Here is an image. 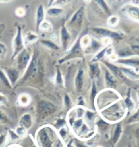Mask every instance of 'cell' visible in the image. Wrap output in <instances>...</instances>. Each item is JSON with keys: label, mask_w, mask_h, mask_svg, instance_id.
I'll list each match as a JSON object with an SVG mask.
<instances>
[{"label": "cell", "mask_w": 139, "mask_h": 147, "mask_svg": "<svg viewBox=\"0 0 139 147\" xmlns=\"http://www.w3.org/2000/svg\"><path fill=\"white\" fill-rule=\"evenodd\" d=\"M50 129L49 127H43L37 132V140L39 147H52V136H50Z\"/></svg>", "instance_id": "1"}, {"label": "cell", "mask_w": 139, "mask_h": 147, "mask_svg": "<svg viewBox=\"0 0 139 147\" xmlns=\"http://www.w3.org/2000/svg\"><path fill=\"white\" fill-rule=\"evenodd\" d=\"M56 110V107L53 104L47 101H41L37 105V113L41 117H46L54 113Z\"/></svg>", "instance_id": "2"}, {"label": "cell", "mask_w": 139, "mask_h": 147, "mask_svg": "<svg viewBox=\"0 0 139 147\" xmlns=\"http://www.w3.org/2000/svg\"><path fill=\"white\" fill-rule=\"evenodd\" d=\"M30 58H31V51L29 49H23L18 54L17 66L18 71H22L27 68L29 65Z\"/></svg>", "instance_id": "3"}, {"label": "cell", "mask_w": 139, "mask_h": 147, "mask_svg": "<svg viewBox=\"0 0 139 147\" xmlns=\"http://www.w3.org/2000/svg\"><path fill=\"white\" fill-rule=\"evenodd\" d=\"M24 49L23 41L22 37V30L20 27H17V33L13 42V54L12 59L18 56L21 51Z\"/></svg>", "instance_id": "4"}, {"label": "cell", "mask_w": 139, "mask_h": 147, "mask_svg": "<svg viewBox=\"0 0 139 147\" xmlns=\"http://www.w3.org/2000/svg\"><path fill=\"white\" fill-rule=\"evenodd\" d=\"M82 50V46H81V37H79V39L76 41V44L73 45V46L71 48L70 51L69 52V53L67 55L65 56V58L60 60V63H62L63 62L66 61L68 59L72 58L76 56L77 54H78Z\"/></svg>", "instance_id": "5"}, {"label": "cell", "mask_w": 139, "mask_h": 147, "mask_svg": "<svg viewBox=\"0 0 139 147\" xmlns=\"http://www.w3.org/2000/svg\"><path fill=\"white\" fill-rule=\"evenodd\" d=\"M93 30L96 33L102 37H111V38L114 39H120L121 38V35L119 33L111 31L109 29H101V28H94V29H93Z\"/></svg>", "instance_id": "6"}, {"label": "cell", "mask_w": 139, "mask_h": 147, "mask_svg": "<svg viewBox=\"0 0 139 147\" xmlns=\"http://www.w3.org/2000/svg\"><path fill=\"white\" fill-rule=\"evenodd\" d=\"M5 71L7 76V79L10 81L11 85L14 86L19 77L20 71L14 68H5Z\"/></svg>", "instance_id": "7"}, {"label": "cell", "mask_w": 139, "mask_h": 147, "mask_svg": "<svg viewBox=\"0 0 139 147\" xmlns=\"http://www.w3.org/2000/svg\"><path fill=\"white\" fill-rule=\"evenodd\" d=\"M83 14L84 7H82L77 11L76 14L73 15L72 18L71 19L70 22H69V24H70V25L81 26L82 22V19H83Z\"/></svg>", "instance_id": "8"}, {"label": "cell", "mask_w": 139, "mask_h": 147, "mask_svg": "<svg viewBox=\"0 0 139 147\" xmlns=\"http://www.w3.org/2000/svg\"><path fill=\"white\" fill-rule=\"evenodd\" d=\"M70 34L69 33V32L67 30L66 28L65 27H63L61 29V42L64 50H67L69 42H70Z\"/></svg>", "instance_id": "9"}, {"label": "cell", "mask_w": 139, "mask_h": 147, "mask_svg": "<svg viewBox=\"0 0 139 147\" xmlns=\"http://www.w3.org/2000/svg\"><path fill=\"white\" fill-rule=\"evenodd\" d=\"M37 57L35 56H33V59L31 61V63L28 67L27 73H26V75L24 79L27 78L28 77H31V75H35L37 73Z\"/></svg>", "instance_id": "10"}, {"label": "cell", "mask_w": 139, "mask_h": 147, "mask_svg": "<svg viewBox=\"0 0 139 147\" xmlns=\"http://www.w3.org/2000/svg\"><path fill=\"white\" fill-rule=\"evenodd\" d=\"M32 117L30 114L26 113L22 115L20 120V125L21 127H23L26 129H29L32 126Z\"/></svg>", "instance_id": "11"}, {"label": "cell", "mask_w": 139, "mask_h": 147, "mask_svg": "<svg viewBox=\"0 0 139 147\" xmlns=\"http://www.w3.org/2000/svg\"><path fill=\"white\" fill-rule=\"evenodd\" d=\"M75 85H76V90L78 92H80L83 88L84 85V71L83 69H80L78 71L77 76L75 80Z\"/></svg>", "instance_id": "12"}, {"label": "cell", "mask_w": 139, "mask_h": 147, "mask_svg": "<svg viewBox=\"0 0 139 147\" xmlns=\"http://www.w3.org/2000/svg\"><path fill=\"white\" fill-rule=\"evenodd\" d=\"M105 84H106L107 87L115 88L116 87V82L115 79L114 78L113 75H112L109 71H105Z\"/></svg>", "instance_id": "13"}, {"label": "cell", "mask_w": 139, "mask_h": 147, "mask_svg": "<svg viewBox=\"0 0 139 147\" xmlns=\"http://www.w3.org/2000/svg\"><path fill=\"white\" fill-rule=\"evenodd\" d=\"M101 74V70L97 63H94L90 66V75L91 78H99Z\"/></svg>", "instance_id": "14"}, {"label": "cell", "mask_w": 139, "mask_h": 147, "mask_svg": "<svg viewBox=\"0 0 139 147\" xmlns=\"http://www.w3.org/2000/svg\"><path fill=\"white\" fill-rule=\"evenodd\" d=\"M44 19V10L43 5H39L37 12V17H36V24L37 27L39 28L40 24L42 23Z\"/></svg>", "instance_id": "15"}, {"label": "cell", "mask_w": 139, "mask_h": 147, "mask_svg": "<svg viewBox=\"0 0 139 147\" xmlns=\"http://www.w3.org/2000/svg\"><path fill=\"white\" fill-rule=\"evenodd\" d=\"M101 44L100 42H99L98 41H96L94 39H91V42L89 46H88L86 52H90V53H93V52H96L101 48Z\"/></svg>", "instance_id": "16"}, {"label": "cell", "mask_w": 139, "mask_h": 147, "mask_svg": "<svg viewBox=\"0 0 139 147\" xmlns=\"http://www.w3.org/2000/svg\"><path fill=\"white\" fill-rule=\"evenodd\" d=\"M38 39V36L35 34L34 33L32 32H28V33L25 35V44H31L32 43H34L35 41L37 40Z\"/></svg>", "instance_id": "17"}, {"label": "cell", "mask_w": 139, "mask_h": 147, "mask_svg": "<svg viewBox=\"0 0 139 147\" xmlns=\"http://www.w3.org/2000/svg\"><path fill=\"white\" fill-rule=\"evenodd\" d=\"M121 132H122L121 126L120 124H118V125H117V127H116V128H115V131H114L113 136V138H112L113 143L116 144V143L119 141L120 136H121Z\"/></svg>", "instance_id": "18"}, {"label": "cell", "mask_w": 139, "mask_h": 147, "mask_svg": "<svg viewBox=\"0 0 139 147\" xmlns=\"http://www.w3.org/2000/svg\"><path fill=\"white\" fill-rule=\"evenodd\" d=\"M105 65L107 66V67H109V69L111 71V72L113 73L114 75H116V76L119 77H122L121 71L119 69V68L115 67V65H111V64H110L109 63H107V62H105Z\"/></svg>", "instance_id": "19"}, {"label": "cell", "mask_w": 139, "mask_h": 147, "mask_svg": "<svg viewBox=\"0 0 139 147\" xmlns=\"http://www.w3.org/2000/svg\"><path fill=\"white\" fill-rule=\"evenodd\" d=\"M63 12V10L59 7H51L47 11V13L50 16H56L61 15Z\"/></svg>", "instance_id": "20"}, {"label": "cell", "mask_w": 139, "mask_h": 147, "mask_svg": "<svg viewBox=\"0 0 139 147\" xmlns=\"http://www.w3.org/2000/svg\"><path fill=\"white\" fill-rule=\"evenodd\" d=\"M41 43H42L44 46H46V48H48L49 49H51V50H59V47L51 41L42 40L41 41Z\"/></svg>", "instance_id": "21"}, {"label": "cell", "mask_w": 139, "mask_h": 147, "mask_svg": "<svg viewBox=\"0 0 139 147\" xmlns=\"http://www.w3.org/2000/svg\"><path fill=\"white\" fill-rule=\"evenodd\" d=\"M0 81L3 83V85H5V86H7V88H11V84L10 82V81L8 80L7 77L4 72L0 69Z\"/></svg>", "instance_id": "22"}, {"label": "cell", "mask_w": 139, "mask_h": 147, "mask_svg": "<svg viewBox=\"0 0 139 147\" xmlns=\"http://www.w3.org/2000/svg\"><path fill=\"white\" fill-rule=\"evenodd\" d=\"M128 12L132 18H136V19H139V8H138V7H129Z\"/></svg>", "instance_id": "23"}, {"label": "cell", "mask_w": 139, "mask_h": 147, "mask_svg": "<svg viewBox=\"0 0 139 147\" xmlns=\"http://www.w3.org/2000/svg\"><path fill=\"white\" fill-rule=\"evenodd\" d=\"M117 62L119 63L125 64V65H130V66H136V65H139V61H137V60H131V59L119 60Z\"/></svg>", "instance_id": "24"}, {"label": "cell", "mask_w": 139, "mask_h": 147, "mask_svg": "<svg viewBox=\"0 0 139 147\" xmlns=\"http://www.w3.org/2000/svg\"><path fill=\"white\" fill-rule=\"evenodd\" d=\"M122 71L125 73L127 76H128L131 79H136L138 78V75H137L136 73H135L134 71L130 70V69H125V68H122Z\"/></svg>", "instance_id": "25"}, {"label": "cell", "mask_w": 139, "mask_h": 147, "mask_svg": "<svg viewBox=\"0 0 139 147\" xmlns=\"http://www.w3.org/2000/svg\"><path fill=\"white\" fill-rule=\"evenodd\" d=\"M83 124H84L83 119L81 118V119H78V120L75 121L73 122V123L72 124V125H73V129H74V130L78 131V130H80V128L82 127V126Z\"/></svg>", "instance_id": "26"}, {"label": "cell", "mask_w": 139, "mask_h": 147, "mask_svg": "<svg viewBox=\"0 0 139 147\" xmlns=\"http://www.w3.org/2000/svg\"><path fill=\"white\" fill-rule=\"evenodd\" d=\"M6 46L3 43L0 42V59H3L7 54Z\"/></svg>", "instance_id": "27"}, {"label": "cell", "mask_w": 139, "mask_h": 147, "mask_svg": "<svg viewBox=\"0 0 139 147\" xmlns=\"http://www.w3.org/2000/svg\"><path fill=\"white\" fill-rule=\"evenodd\" d=\"M40 29L44 31H50L52 29L51 24L48 22H43L39 26Z\"/></svg>", "instance_id": "28"}, {"label": "cell", "mask_w": 139, "mask_h": 147, "mask_svg": "<svg viewBox=\"0 0 139 147\" xmlns=\"http://www.w3.org/2000/svg\"><path fill=\"white\" fill-rule=\"evenodd\" d=\"M107 48H108V47H106V48L101 50L100 52H99V54H98L94 58L92 61L93 62H97L98 60L102 59V58L104 57L105 54H106V52H107Z\"/></svg>", "instance_id": "29"}, {"label": "cell", "mask_w": 139, "mask_h": 147, "mask_svg": "<svg viewBox=\"0 0 139 147\" xmlns=\"http://www.w3.org/2000/svg\"><path fill=\"white\" fill-rule=\"evenodd\" d=\"M91 39H90L87 36L84 37L83 38H81V46H82V47H84V48H88Z\"/></svg>", "instance_id": "30"}, {"label": "cell", "mask_w": 139, "mask_h": 147, "mask_svg": "<svg viewBox=\"0 0 139 147\" xmlns=\"http://www.w3.org/2000/svg\"><path fill=\"white\" fill-rule=\"evenodd\" d=\"M29 102V98L27 95H21L19 98V103L20 105L25 106Z\"/></svg>", "instance_id": "31"}, {"label": "cell", "mask_w": 139, "mask_h": 147, "mask_svg": "<svg viewBox=\"0 0 139 147\" xmlns=\"http://www.w3.org/2000/svg\"><path fill=\"white\" fill-rule=\"evenodd\" d=\"M97 3H99V5H100L101 8H102L105 12L107 13V14H110V9L109 8L108 5H107V3H105L104 1H97Z\"/></svg>", "instance_id": "32"}, {"label": "cell", "mask_w": 139, "mask_h": 147, "mask_svg": "<svg viewBox=\"0 0 139 147\" xmlns=\"http://www.w3.org/2000/svg\"><path fill=\"white\" fill-rule=\"evenodd\" d=\"M56 82L58 85L62 86L63 84V77H62V75L61 71L59 69L57 70V73H56Z\"/></svg>", "instance_id": "33"}, {"label": "cell", "mask_w": 139, "mask_h": 147, "mask_svg": "<svg viewBox=\"0 0 139 147\" xmlns=\"http://www.w3.org/2000/svg\"><path fill=\"white\" fill-rule=\"evenodd\" d=\"M9 121L8 117L3 111H0V123H7Z\"/></svg>", "instance_id": "34"}, {"label": "cell", "mask_w": 139, "mask_h": 147, "mask_svg": "<svg viewBox=\"0 0 139 147\" xmlns=\"http://www.w3.org/2000/svg\"><path fill=\"white\" fill-rule=\"evenodd\" d=\"M64 103H65V106L66 107L67 109H70L72 105V102H71V98L69 97L68 95H65V99H64Z\"/></svg>", "instance_id": "35"}, {"label": "cell", "mask_w": 139, "mask_h": 147, "mask_svg": "<svg viewBox=\"0 0 139 147\" xmlns=\"http://www.w3.org/2000/svg\"><path fill=\"white\" fill-rule=\"evenodd\" d=\"M16 133L17 134L18 136H23L25 135L26 134V129L25 128H24L23 127L20 126V127H18L16 128Z\"/></svg>", "instance_id": "36"}, {"label": "cell", "mask_w": 139, "mask_h": 147, "mask_svg": "<svg viewBox=\"0 0 139 147\" xmlns=\"http://www.w3.org/2000/svg\"><path fill=\"white\" fill-rule=\"evenodd\" d=\"M118 19L116 16H111V18H109L108 24L110 26H115L117 24Z\"/></svg>", "instance_id": "37"}, {"label": "cell", "mask_w": 139, "mask_h": 147, "mask_svg": "<svg viewBox=\"0 0 139 147\" xmlns=\"http://www.w3.org/2000/svg\"><path fill=\"white\" fill-rule=\"evenodd\" d=\"M125 104L126 106L127 107V108L128 109H132L134 107V103L131 100V99L130 98V97H128L125 100Z\"/></svg>", "instance_id": "38"}, {"label": "cell", "mask_w": 139, "mask_h": 147, "mask_svg": "<svg viewBox=\"0 0 139 147\" xmlns=\"http://www.w3.org/2000/svg\"><path fill=\"white\" fill-rule=\"evenodd\" d=\"M88 132H89V129H88V126L86 124H83L82 127L80 128V134H81L82 135H86L88 134Z\"/></svg>", "instance_id": "39"}, {"label": "cell", "mask_w": 139, "mask_h": 147, "mask_svg": "<svg viewBox=\"0 0 139 147\" xmlns=\"http://www.w3.org/2000/svg\"><path fill=\"white\" fill-rule=\"evenodd\" d=\"M85 115L86 117V118H87V119L92 121L94 119L95 114L94 113L91 112V111H86L85 113Z\"/></svg>", "instance_id": "40"}, {"label": "cell", "mask_w": 139, "mask_h": 147, "mask_svg": "<svg viewBox=\"0 0 139 147\" xmlns=\"http://www.w3.org/2000/svg\"><path fill=\"white\" fill-rule=\"evenodd\" d=\"M59 133H60V135H61V136L63 138V139H65L66 138V137L67 136V134H68V131L67 130L66 128L62 127L61 130L59 131Z\"/></svg>", "instance_id": "41"}, {"label": "cell", "mask_w": 139, "mask_h": 147, "mask_svg": "<svg viewBox=\"0 0 139 147\" xmlns=\"http://www.w3.org/2000/svg\"><path fill=\"white\" fill-rule=\"evenodd\" d=\"M132 54V53H131V52L128 50H121L119 52V55L120 56H121V57H123V56H130Z\"/></svg>", "instance_id": "42"}, {"label": "cell", "mask_w": 139, "mask_h": 147, "mask_svg": "<svg viewBox=\"0 0 139 147\" xmlns=\"http://www.w3.org/2000/svg\"><path fill=\"white\" fill-rule=\"evenodd\" d=\"M9 134H10V137L11 140H18V139L19 138V136L17 135V134H16L14 131H12V130L9 131Z\"/></svg>", "instance_id": "43"}, {"label": "cell", "mask_w": 139, "mask_h": 147, "mask_svg": "<svg viewBox=\"0 0 139 147\" xmlns=\"http://www.w3.org/2000/svg\"><path fill=\"white\" fill-rule=\"evenodd\" d=\"M138 121H139V110L137 111V113H136L130 119L129 122H135Z\"/></svg>", "instance_id": "44"}, {"label": "cell", "mask_w": 139, "mask_h": 147, "mask_svg": "<svg viewBox=\"0 0 139 147\" xmlns=\"http://www.w3.org/2000/svg\"><path fill=\"white\" fill-rule=\"evenodd\" d=\"M6 141V135L0 134V147H2Z\"/></svg>", "instance_id": "45"}, {"label": "cell", "mask_w": 139, "mask_h": 147, "mask_svg": "<svg viewBox=\"0 0 139 147\" xmlns=\"http://www.w3.org/2000/svg\"><path fill=\"white\" fill-rule=\"evenodd\" d=\"M76 113H77V115H78V117L79 119H81V117H82L83 116L84 114H85L86 112L82 108H78V109H77Z\"/></svg>", "instance_id": "46"}, {"label": "cell", "mask_w": 139, "mask_h": 147, "mask_svg": "<svg viewBox=\"0 0 139 147\" xmlns=\"http://www.w3.org/2000/svg\"><path fill=\"white\" fill-rule=\"evenodd\" d=\"M99 127L101 128V129H104L107 128L108 127V124L107 123H105V121H103L102 120H100L99 122Z\"/></svg>", "instance_id": "47"}, {"label": "cell", "mask_w": 139, "mask_h": 147, "mask_svg": "<svg viewBox=\"0 0 139 147\" xmlns=\"http://www.w3.org/2000/svg\"><path fill=\"white\" fill-rule=\"evenodd\" d=\"M7 104V99L5 96L0 94V105H4Z\"/></svg>", "instance_id": "48"}, {"label": "cell", "mask_w": 139, "mask_h": 147, "mask_svg": "<svg viewBox=\"0 0 139 147\" xmlns=\"http://www.w3.org/2000/svg\"><path fill=\"white\" fill-rule=\"evenodd\" d=\"M16 13L18 16H23L25 14V11L23 8H18L16 11Z\"/></svg>", "instance_id": "49"}, {"label": "cell", "mask_w": 139, "mask_h": 147, "mask_svg": "<svg viewBox=\"0 0 139 147\" xmlns=\"http://www.w3.org/2000/svg\"><path fill=\"white\" fill-rule=\"evenodd\" d=\"M96 95V86H95V84H93V87H92V100H94V98H95V96Z\"/></svg>", "instance_id": "50"}, {"label": "cell", "mask_w": 139, "mask_h": 147, "mask_svg": "<svg viewBox=\"0 0 139 147\" xmlns=\"http://www.w3.org/2000/svg\"><path fill=\"white\" fill-rule=\"evenodd\" d=\"M65 121L63 119H59L58 121V122L56 123V127L59 128L61 127H63V126L65 125Z\"/></svg>", "instance_id": "51"}, {"label": "cell", "mask_w": 139, "mask_h": 147, "mask_svg": "<svg viewBox=\"0 0 139 147\" xmlns=\"http://www.w3.org/2000/svg\"><path fill=\"white\" fill-rule=\"evenodd\" d=\"M132 48L135 53L137 54H139V46H134L132 47Z\"/></svg>", "instance_id": "52"}, {"label": "cell", "mask_w": 139, "mask_h": 147, "mask_svg": "<svg viewBox=\"0 0 139 147\" xmlns=\"http://www.w3.org/2000/svg\"><path fill=\"white\" fill-rule=\"evenodd\" d=\"M78 105H84V101L83 100H82V97H80L79 98V100H78Z\"/></svg>", "instance_id": "53"}, {"label": "cell", "mask_w": 139, "mask_h": 147, "mask_svg": "<svg viewBox=\"0 0 139 147\" xmlns=\"http://www.w3.org/2000/svg\"><path fill=\"white\" fill-rule=\"evenodd\" d=\"M77 147H86V146H84V145L82 144H79V143H77Z\"/></svg>", "instance_id": "54"}, {"label": "cell", "mask_w": 139, "mask_h": 147, "mask_svg": "<svg viewBox=\"0 0 139 147\" xmlns=\"http://www.w3.org/2000/svg\"><path fill=\"white\" fill-rule=\"evenodd\" d=\"M136 136H137V137H138V138L139 139V128L137 129V131H136Z\"/></svg>", "instance_id": "55"}, {"label": "cell", "mask_w": 139, "mask_h": 147, "mask_svg": "<svg viewBox=\"0 0 139 147\" xmlns=\"http://www.w3.org/2000/svg\"><path fill=\"white\" fill-rule=\"evenodd\" d=\"M128 147H131V146H128Z\"/></svg>", "instance_id": "56"}, {"label": "cell", "mask_w": 139, "mask_h": 147, "mask_svg": "<svg viewBox=\"0 0 139 147\" xmlns=\"http://www.w3.org/2000/svg\"><path fill=\"white\" fill-rule=\"evenodd\" d=\"M33 147H35V146H33Z\"/></svg>", "instance_id": "57"}, {"label": "cell", "mask_w": 139, "mask_h": 147, "mask_svg": "<svg viewBox=\"0 0 139 147\" xmlns=\"http://www.w3.org/2000/svg\"><path fill=\"white\" fill-rule=\"evenodd\" d=\"M13 147H14V146H13Z\"/></svg>", "instance_id": "58"}]
</instances>
